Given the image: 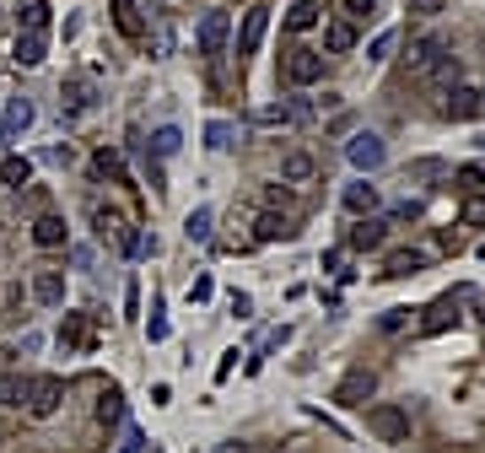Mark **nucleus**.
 Listing matches in <instances>:
<instances>
[{"label":"nucleus","instance_id":"f257e3e1","mask_svg":"<svg viewBox=\"0 0 485 453\" xmlns=\"http://www.w3.org/2000/svg\"><path fill=\"white\" fill-rule=\"evenodd\" d=\"M59 405H65V378H54V372L27 378V405H22L27 416H38V421H43V416H54Z\"/></svg>","mask_w":485,"mask_h":453},{"label":"nucleus","instance_id":"2eb2a0df","mask_svg":"<svg viewBox=\"0 0 485 453\" xmlns=\"http://www.w3.org/2000/svg\"><path fill=\"white\" fill-rule=\"evenodd\" d=\"M65 238H71L65 232V216H38L33 222V243L38 248H65Z\"/></svg>","mask_w":485,"mask_h":453},{"label":"nucleus","instance_id":"58836bf2","mask_svg":"<svg viewBox=\"0 0 485 453\" xmlns=\"http://www.w3.org/2000/svg\"><path fill=\"white\" fill-rule=\"evenodd\" d=\"M146 335H152V340H168V318H162V313H157V318L146 324Z\"/></svg>","mask_w":485,"mask_h":453},{"label":"nucleus","instance_id":"423d86ee","mask_svg":"<svg viewBox=\"0 0 485 453\" xmlns=\"http://www.w3.org/2000/svg\"><path fill=\"white\" fill-rule=\"evenodd\" d=\"M372 388H378V378H372L367 367H356V372H345V378H340L334 405H367V400H372Z\"/></svg>","mask_w":485,"mask_h":453},{"label":"nucleus","instance_id":"39448f33","mask_svg":"<svg viewBox=\"0 0 485 453\" xmlns=\"http://www.w3.org/2000/svg\"><path fill=\"white\" fill-rule=\"evenodd\" d=\"M286 82H292V87L324 82V54H318V49H292V54H286Z\"/></svg>","mask_w":485,"mask_h":453},{"label":"nucleus","instance_id":"4468645a","mask_svg":"<svg viewBox=\"0 0 485 453\" xmlns=\"http://www.w3.org/2000/svg\"><path fill=\"white\" fill-rule=\"evenodd\" d=\"M43 54H49V38H43V33H22L17 49H12V59L27 65V71H33V65H43Z\"/></svg>","mask_w":485,"mask_h":453},{"label":"nucleus","instance_id":"bb28decb","mask_svg":"<svg viewBox=\"0 0 485 453\" xmlns=\"http://www.w3.org/2000/svg\"><path fill=\"white\" fill-rule=\"evenodd\" d=\"M98 421L103 426H119L124 421V394H119V388H103V394H98Z\"/></svg>","mask_w":485,"mask_h":453},{"label":"nucleus","instance_id":"6ab92c4d","mask_svg":"<svg viewBox=\"0 0 485 453\" xmlns=\"http://www.w3.org/2000/svg\"><path fill=\"white\" fill-rule=\"evenodd\" d=\"M92 173H98V178H108V184H129V173H124V157H119V152H108V146L92 157Z\"/></svg>","mask_w":485,"mask_h":453},{"label":"nucleus","instance_id":"7c9ffc66","mask_svg":"<svg viewBox=\"0 0 485 453\" xmlns=\"http://www.w3.org/2000/svg\"><path fill=\"white\" fill-rule=\"evenodd\" d=\"M458 222L464 227H485V194H469V200L458 206Z\"/></svg>","mask_w":485,"mask_h":453},{"label":"nucleus","instance_id":"e433bc0d","mask_svg":"<svg viewBox=\"0 0 485 453\" xmlns=\"http://www.w3.org/2000/svg\"><path fill=\"white\" fill-rule=\"evenodd\" d=\"M378 324H383V330H388V335H394V330H404V308H394V313H383Z\"/></svg>","mask_w":485,"mask_h":453},{"label":"nucleus","instance_id":"2f4dec72","mask_svg":"<svg viewBox=\"0 0 485 453\" xmlns=\"http://www.w3.org/2000/svg\"><path fill=\"white\" fill-rule=\"evenodd\" d=\"M152 146H157V157H173V152L184 146V136H178V129H173V124H162V129H157V136H152Z\"/></svg>","mask_w":485,"mask_h":453},{"label":"nucleus","instance_id":"c756f323","mask_svg":"<svg viewBox=\"0 0 485 453\" xmlns=\"http://www.w3.org/2000/svg\"><path fill=\"white\" fill-rule=\"evenodd\" d=\"M313 22H318V0H297L292 17H286V27H292V33H308Z\"/></svg>","mask_w":485,"mask_h":453},{"label":"nucleus","instance_id":"393cba45","mask_svg":"<svg viewBox=\"0 0 485 453\" xmlns=\"http://www.w3.org/2000/svg\"><path fill=\"white\" fill-rule=\"evenodd\" d=\"M49 17H54L49 0H22V33H43V27H49Z\"/></svg>","mask_w":485,"mask_h":453},{"label":"nucleus","instance_id":"20e7f679","mask_svg":"<svg viewBox=\"0 0 485 453\" xmlns=\"http://www.w3.org/2000/svg\"><path fill=\"white\" fill-rule=\"evenodd\" d=\"M345 157H351V168H356V173H372V168H383L388 146H383V136H372V129H362V136H351V146H345Z\"/></svg>","mask_w":485,"mask_h":453},{"label":"nucleus","instance_id":"1a4fd4ad","mask_svg":"<svg viewBox=\"0 0 485 453\" xmlns=\"http://www.w3.org/2000/svg\"><path fill=\"white\" fill-rule=\"evenodd\" d=\"M108 12H113V27H119L129 43L146 38V17H141V6H135V0H108Z\"/></svg>","mask_w":485,"mask_h":453},{"label":"nucleus","instance_id":"4be33fe9","mask_svg":"<svg viewBox=\"0 0 485 453\" xmlns=\"http://www.w3.org/2000/svg\"><path fill=\"white\" fill-rule=\"evenodd\" d=\"M345 211L372 216V211H378V189H372V184H351V189H345Z\"/></svg>","mask_w":485,"mask_h":453},{"label":"nucleus","instance_id":"f8f14e48","mask_svg":"<svg viewBox=\"0 0 485 453\" xmlns=\"http://www.w3.org/2000/svg\"><path fill=\"white\" fill-rule=\"evenodd\" d=\"M448 119H480V87H453L448 103H442Z\"/></svg>","mask_w":485,"mask_h":453},{"label":"nucleus","instance_id":"c85d7f7f","mask_svg":"<svg viewBox=\"0 0 485 453\" xmlns=\"http://www.w3.org/2000/svg\"><path fill=\"white\" fill-rule=\"evenodd\" d=\"M378 243H383V222L362 216V222L351 227V248H378Z\"/></svg>","mask_w":485,"mask_h":453},{"label":"nucleus","instance_id":"412c9836","mask_svg":"<svg viewBox=\"0 0 485 453\" xmlns=\"http://www.w3.org/2000/svg\"><path fill=\"white\" fill-rule=\"evenodd\" d=\"M0 184L27 189V184H33V162H27V157H0Z\"/></svg>","mask_w":485,"mask_h":453},{"label":"nucleus","instance_id":"aec40b11","mask_svg":"<svg viewBox=\"0 0 485 453\" xmlns=\"http://www.w3.org/2000/svg\"><path fill=\"white\" fill-rule=\"evenodd\" d=\"M0 405H6V410L27 405V378L22 372H0Z\"/></svg>","mask_w":485,"mask_h":453},{"label":"nucleus","instance_id":"0eeeda50","mask_svg":"<svg viewBox=\"0 0 485 453\" xmlns=\"http://www.w3.org/2000/svg\"><path fill=\"white\" fill-rule=\"evenodd\" d=\"M194 49L199 54H222L227 49V12H205V22L194 33Z\"/></svg>","mask_w":485,"mask_h":453},{"label":"nucleus","instance_id":"a878e982","mask_svg":"<svg viewBox=\"0 0 485 453\" xmlns=\"http://www.w3.org/2000/svg\"><path fill=\"white\" fill-rule=\"evenodd\" d=\"M415 270H426V254L399 248V254H388V270H383V276H415Z\"/></svg>","mask_w":485,"mask_h":453},{"label":"nucleus","instance_id":"f3484780","mask_svg":"<svg viewBox=\"0 0 485 453\" xmlns=\"http://www.w3.org/2000/svg\"><path fill=\"white\" fill-rule=\"evenodd\" d=\"M297 227H292V216H275V211H264L259 222H254V243H275V238H292Z\"/></svg>","mask_w":485,"mask_h":453},{"label":"nucleus","instance_id":"37998d69","mask_svg":"<svg viewBox=\"0 0 485 453\" xmlns=\"http://www.w3.org/2000/svg\"><path fill=\"white\" fill-rule=\"evenodd\" d=\"M480 146H485V136H480Z\"/></svg>","mask_w":485,"mask_h":453},{"label":"nucleus","instance_id":"f704fd0d","mask_svg":"<svg viewBox=\"0 0 485 453\" xmlns=\"http://www.w3.org/2000/svg\"><path fill=\"white\" fill-rule=\"evenodd\" d=\"M458 184H464V189H469V194H474V189H480V184H485V173H480V168H458Z\"/></svg>","mask_w":485,"mask_h":453},{"label":"nucleus","instance_id":"9d476101","mask_svg":"<svg viewBox=\"0 0 485 453\" xmlns=\"http://www.w3.org/2000/svg\"><path fill=\"white\" fill-rule=\"evenodd\" d=\"M59 340L71 346V351H92V346H98L92 318H87V313H65V330H59Z\"/></svg>","mask_w":485,"mask_h":453},{"label":"nucleus","instance_id":"6e6552de","mask_svg":"<svg viewBox=\"0 0 485 453\" xmlns=\"http://www.w3.org/2000/svg\"><path fill=\"white\" fill-rule=\"evenodd\" d=\"M264 27H270V6H248L243 27H238V54H254L264 43Z\"/></svg>","mask_w":485,"mask_h":453},{"label":"nucleus","instance_id":"9b49d317","mask_svg":"<svg viewBox=\"0 0 485 453\" xmlns=\"http://www.w3.org/2000/svg\"><path fill=\"white\" fill-rule=\"evenodd\" d=\"M33 297L43 308H59L65 302V270H33Z\"/></svg>","mask_w":485,"mask_h":453},{"label":"nucleus","instance_id":"b1692460","mask_svg":"<svg viewBox=\"0 0 485 453\" xmlns=\"http://www.w3.org/2000/svg\"><path fill=\"white\" fill-rule=\"evenodd\" d=\"M27 124H33V103H27V98H12V108H6V124H0V136H22Z\"/></svg>","mask_w":485,"mask_h":453},{"label":"nucleus","instance_id":"4c0bfd02","mask_svg":"<svg viewBox=\"0 0 485 453\" xmlns=\"http://www.w3.org/2000/svg\"><path fill=\"white\" fill-rule=\"evenodd\" d=\"M410 12H421V17H437V12H442V0H410Z\"/></svg>","mask_w":485,"mask_h":453},{"label":"nucleus","instance_id":"7ed1b4c3","mask_svg":"<svg viewBox=\"0 0 485 453\" xmlns=\"http://www.w3.org/2000/svg\"><path fill=\"white\" fill-rule=\"evenodd\" d=\"M367 432H372L378 442H404V437H410V416H404L399 405H372V410H367Z\"/></svg>","mask_w":485,"mask_h":453},{"label":"nucleus","instance_id":"cd10ccee","mask_svg":"<svg viewBox=\"0 0 485 453\" xmlns=\"http://www.w3.org/2000/svg\"><path fill=\"white\" fill-rule=\"evenodd\" d=\"M59 103H65V108H76V113H82V108H92V103H98V98H92V82H82V76H76V82H65Z\"/></svg>","mask_w":485,"mask_h":453},{"label":"nucleus","instance_id":"dca6fc26","mask_svg":"<svg viewBox=\"0 0 485 453\" xmlns=\"http://www.w3.org/2000/svg\"><path fill=\"white\" fill-rule=\"evenodd\" d=\"M324 49H329V54H351V49H356V22H345V17L329 22V27H324Z\"/></svg>","mask_w":485,"mask_h":453},{"label":"nucleus","instance_id":"c9c22d12","mask_svg":"<svg viewBox=\"0 0 485 453\" xmlns=\"http://www.w3.org/2000/svg\"><path fill=\"white\" fill-rule=\"evenodd\" d=\"M388 49H394V33H378L372 38V59H388Z\"/></svg>","mask_w":485,"mask_h":453},{"label":"nucleus","instance_id":"a211bd4d","mask_svg":"<svg viewBox=\"0 0 485 453\" xmlns=\"http://www.w3.org/2000/svg\"><path fill=\"white\" fill-rule=\"evenodd\" d=\"M448 324H458V308H453V297H442V302H432V308H426L421 330H426V335H442Z\"/></svg>","mask_w":485,"mask_h":453},{"label":"nucleus","instance_id":"ddd939ff","mask_svg":"<svg viewBox=\"0 0 485 453\" xmlns=\"http://www.w3.org/2000/svg\"><path fill=\"white\" fill-rule=\"evenodd\" d=\"M313 173H318V162H313L308 152H286V157H281V178H286L292 189H302V184H313Z\"/></svg>","mask_w":485,"mask_h":453},{"label":"nucleus","instance_id":"72a5a7b5","mask_svg":"<svg viewBox=\"0 0 485 453\" xmlns=\"http://www.w3.org/2000/svg\"><path fill=\"white\" fill-rule=\"evenodd\" d=\"M205 146H211V152H227V146H232V124H222V119H216L211 129H205Z\"/></svg>","mask_w":485,"mask_h":453},{"label":"nucleus","instance_id":"a19ab883","mask_svg":"<svg viewBox=\"0 0 485 453\" xmlns=\"http://www.w3.org/2000/svg\"><path fill=\"white\" fill-rule=\"evenodd\" d=\"M124 453H141V432H129V442H124Z\"/></svg>","mask_w":485,"mask_h":453},{"label":"nucleus","instance_id":"473e14b6","mask_svg":"<svg viewBox=\"0 0 485 453\" xmlns=\"http://www.w3.org/2000/svg\"><path fill=\"white\" fill-rule=\"evenodd\" d=\"M345 6V22H367V17H378V0H340Z\"/></svg>","mask_w":485,"mask_h":453},{"label":"nucleus","instance_id":"f03ea898","mask_svg":"<svg viewBox=\"0 0 485 453\" xmlns=\"http://www.w3.org/2000/svg\"><path fill=\"white\" fill-rule=\"evenodd\" d=\"M410 71L415 76H453L458 65H453V54H448L442 38H421V43L410 49Z\"/></svg>","mask_w":485,"mask_h":453},{"label":"nucleus","instance_id":"79ce46f5","mask_svg":"<svg viewBox=\"0 0 485 453\" xmlns=\"http://www.w3.org/2000/svg\"><path fill=\"white\" fill-rule=\"evenodd\" d=\"M480 113H485V87H480Z\"/></svg>","mask_w":485,"mask_h":453},{"label":"nucleus","instance_id":"ea45409f","mask_svg":"<svg viewBox=\"0 0 485 453\" xmlns=\"http://www.w3.org/2000/svg\"><path fill=\"white\" fill-rule=\"evenodd\" d=\"M216 453H254V448H248V442H238V437H232V442H216Z\"/></svg>","mask_w":485,"mask_h":453},{"label":"nucleus","instance_id":"5701e85b","mask_svg":"<svg viewBox=\"0 0 485 453\" xmlns=\"http://www.w3.org/2000/svg\"><path fill=\"white\" fill-rule=\"evenodd\" d=\"M211 222H216V211H211V206H194V211H189V222H184L189 243H211Z\"/></svg>","mask_w":485,"mask_h":453}]
</instances>
